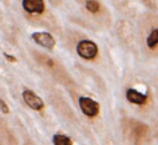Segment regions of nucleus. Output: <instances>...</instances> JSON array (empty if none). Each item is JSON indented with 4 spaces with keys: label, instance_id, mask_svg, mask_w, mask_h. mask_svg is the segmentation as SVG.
Listing matches in <instances>:
<instances>
[{
    "label": "nucleus",
    "instance_id": "nucleus-4",
    "mask_svg": "<svg viewBox=\"0 0 158 145\" xmlns=\"http://www.w3.org/2000/svg\"><path fill=\"white\" fill-rule=\"evenodd\" d=\"M22 98L25 100V103L33 110H41L43 107H44V103L43 100L35 93L32 92L31 89H25L22 92Z\"/></svg>",
    "mask_w": 158,
    "mask_h": 145
},
{
    "label": "nucleus",
    "instance_id": "nucleus-2",
    "mask_svg": "<svg viewBox=\"0 0 158 145\" xmlns=\"http://www.w3.org/2000/svg\"><path fill=\"white\" fill-rule=\"evenodd\" d=\"M79 107H80L81 112L89 118H94L99 114L98 102H95L94 99H91L89 97H80L79 98Z\"/></svg>",
    "mask_w": 158,
    "mask_h": 145
},
{
    "label": "nucleus",
    "instance_id": "nucleus-10",
    "mask_svg": "<svg viewBox=\"0 0 158 145\" xmlns=\"http://www.w3.org/2000/svg\"><path fill=\"white\" fill-rule=\"evenodd\" d=\"M0 110H1V113H4V114H9V113H10V109H9L7 104H6L5 100H2V99H0Z\"/></svg>",
    "mask_w": 158,
    "mask_h": 145
},
{
    "label": "nucleus",
    "instance_id": "nucleus-7",
    "mask_svg": "<svg viewBox=\"0 0 158 145\" xmlns=\"http://www.w3.org/2000/svg\"><path fill=\"white\" fill-rule=\"evenodd\" d=\"M52 141L56 145H70L72 144V139L63 134H54V136L52 138Z\"/></svg>",
    "mask_w": 158,
    "mask_h": 145
},
{
    "label": "nucleus",
    "instance_id": "nucleus-6",
    "mask_svg": "<svg viewBox=\"0 0 158 145\" xmlns=\"http://www.w3.org/2000/svg\"><path fill=\"white\" fill-rule=\"evenodd\" d=\"M126 98L130 103H133V104H137V105H142L146 103L147 100V94L144 93H141L138 92L137 89H133V88H128L126 90Z\"/></svg>",
    "mask_w": 158,
    "mask_h": 145
},
{
    "label": "nucleus",
    "instance_id": "nucleus-3",
    "mask_svg": "<svg viewBox=\"0 0 158 145\" xmlns=\"http://www.w3.org/2000/svg\"><path fill=\"white\" fill-rule=\"evenodd\" d=\"M32 40L44 47V48H48V50H52L56 45V41H54V37L49 33V32H44V31H38V32H33L32 33Z\"/></svg>",
    "mask_w": 158,
    "mask_h": 145
},
{
    "label": "nucleus",
    "instance_id": "nucleus-8",
    "mask_svg": "<svg viewBox=\"0 0 158 145\" xmlns=\"http://www.w3.org/2000/svg\"><path fill=\"white\" fill-rule=\"evenodd\" d=\"M147 46L149 48H154L158 45V29H154L147 37Z\"/></svg>",
    "mask_w": 158,
    "mask_h": 145
},
{
    "label": "nucleus",
    "instance_id": "nucleus-5",
    "mask_svg": "<svg viewBox=\"0 0 158 145\" xmlns=\"http://www.w3.org/2000/svg\"><path fill=\"white\" fill-rule=\"evenodd\" d=\"M22 7L28 14H42L44 11L43 0H22Z\"/></svg>",
    "mask_w": 158,
    "mask_h": 145
},
{
    "label": "nucleus",
    "instance_id": "nucleus-11",
    "mask_svg": "<svg viewBox=\"0 0 158 145\" xmlns=\"http://www.w3.org/2000/svg\"><path fill=\"white\" fill-rule=\"evenodd\" d=\"M4 56H5V58H7L9 61H11V62H15L16 61V58L15 57H11L10 55H7V53H4Z\"/></svg>",
    "mask_w": 158,
    "mask_h": 145
},
{
    "label": "nucleus",
    "instance_id": "nucleus-1",
    "mask_svg": "<svg viewBox=\"0 0 158 145\" xmlns=\"http://www.w3.org/2000/svg\"><path fill=\"white\" fill-rule=\"evenodd\" d=\"M98 45L90 40H81L77 45V53L84 59H93L98 55Z\"/></svg>",
    "mask_w": 158,
    "mask_h": 145
},
{
    "label": "nucleus",
    "instance_id": "nucleus-9",
    "mask_svg": "<svg viewBox=\"0 0 158 145\" xmlns=\"http://www.w3.org/2000/svg\"><path fill=\"white\" fill-rule=\"evenodd\" d=\"M85 7L88 11H90L91 14H96L100 9V4L96 0H86L85 2Z\"/></svg>",
    "mask_w": 158,
    "mask_h": 145
}]
</instances>
